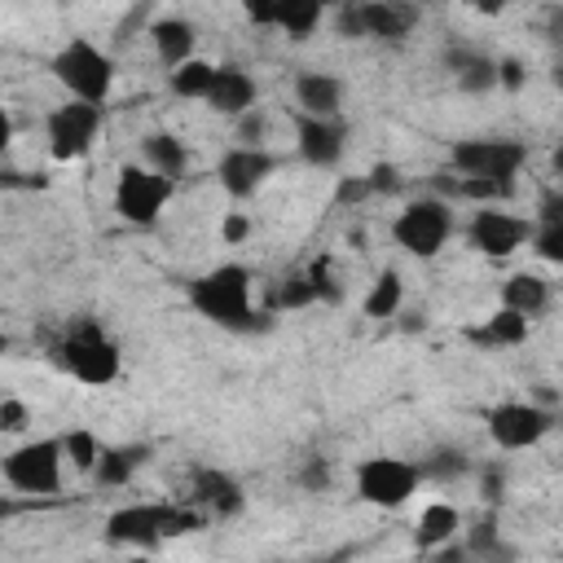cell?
<instances>
[{
	"label": "cell",
	"instance_id": "1",
	"mask_svg": "<svg viewBox=\"0 0 563 563\" xmlns=\"http://www.w3.org/2000/svg\"><path fill=\"white\" fill-rule=\"evenodd\" d=\"M189 308L198 317H207L211 325H224V330H260V312L251 303V268L242 264H220L202 277L189 282Z\"/></svg>",
	"mask_w": 563,
	"mask_h": 563
},
{
	"label": "cell",
	"instance_id": "2",
	"mask_svg": "<svg viewBox=\"0 0 563 563\" xmlns=\"http://www.w3.org/2000/svg\"><path fill=\"white\" fill-rule=\"evenodd\" d=\"M202 523H207V510H198V506H176V501H132V506L110 510V519H106V541L150 550V545H158V541H167V537L198 532Z\"/></svg>",
	"mask_w": 563,
	"mask_h": 563
},
{
	"label": "cell",
	"instance_id": "3",
	"mask_svg": "<svg viewBox=\"0 0 563 563\" xmlns=\"http://www.w3.org/2000/svg\"><path fill=\"white\" fill-rule=\"evenodd\" d=\"M53 79L66 88L70 101H88V106H106L110 88H114V57L101 53L92 40L75 35L66 40L53 57H48Z\"/></svg>",
	"mask_w": 563,
	"mask_h": 563
},
{
	"label": "cell",
	"instance_id": "4",
	"mask_svg": "<svg viewBox=\"0 0 563 563\" xmlns=\"http://www.w3.org/2000/svg\"><path fill=\"white\" fill-rule=\"evenodd\" d=\"M523 163H528V145L510 141V136H471V141H453L449 145V167L457 176H471V180L515 185Z\"/></svg>",
	"mask_w": 563,
	"mask_h": 563
},
{
	"label": "cell",
	"instance_id": "5",
	"mask_svg": "<svg viewBox=\"0 0 563 563\" xmlns=\"http://www.w3.org/2000/svg\"><path fill=\"white\" fill-rule=\"evenodd\" d=\"M453 238V207L444 198H413L391 220V242L418 260H435Z\"/></svg>",
	"mask_w": 563,
	"mask_h": 563
},
{
	"label": "cell",
	"instance_id": "6",
	"mask_svg": "<svg viewBox=\"0 0 563 563\" xmlns=\"http://www.w3.org/2000/svg\"><path fill=\"white\" fill-rule=\"evenodd\" d=\"M57 356H62V365H66L79 383H88V387H106V383H114V378H119V369H123L119 343H114L101 325H92V321H84V325L66 330V339H62Z\"/></svg>",
	"mask_w": 563,
	"mask_h": 563
},
{
	"label": "cell",
	"instance_id": "7",
	"mask_svg": "<svg viewBox=\"0 0 563 563\" xmlns=\"http://www.w3.org/2000/svg\"><path fill=\"white\" fill-rule=\"evenodd\" d=\"M176 194V180L158 176L154 167H141V163H123L119 167V180H114V211L136 224V229H150L158 224L163 207L172 202Z\"/></svg>",
	"mask_w": 563,
	"mask_h": 563
},
{
	"label": "cell",
	"instance_id": "8",
	"mask_svg": "<svg viewBox=\"0 0 563 563\" xmlns=\"http://www.w3.org/2000/svg\"><path fill=\"white\" fill-rule=\"evenodd\" d=\"M62 462H66L62 440L40 435V440H26V444L9 449L4 462H0V471H4V479H9L18 493L48 497V493L62 488Z\"/></svg>",
	"mask_w": 563,
	"mask_h": 563
},
{
	"label": "cell",
	"instance_id": "9",
	"mask_svg": "<svg viewBox=\"0 0 563 563\" xmlns=\"http://www.w3.org/2000/svg\"><path fill=\"white\" fill-rule=\"evenodd\" d=\"M352 479H356V497H361V501H369V506H378V510H396V506H405V501L418 493L422 466H418V462H405V457L378 453V457L356 462Z\"/></svg>",
	"mask_w": 563,
	"mask_h": 563
},
{
	"label": "cell",
	"instance_id": "10",
	"mask_svg": "<svg viewBox=\"0 0 563 563\" xmlns=\"http://www.w3.org/2000/svg\"><path fill=\"white\" fill-rule=\"evenodd\" d=\"M97 132H101V106H88V101H62L48 110L44 119V136H48V154L57 163H75L84 158L92 145H97Z\"/></svg>",
	"mask_w": 563,
	"mask_h": 563
},
{
	"label": "cell",
	"instance_id": "11",
	"mask_svg": "<svg viewBox=\"0 0 563 563\" xmlns=\"http://www.w3.org/2000/svg\"><path fill=\"white\" fill-rule=\"evenodd\" d=\"M484 427H488L497 449L519 453V449L541 444L554 431V413L545 405H537V400H501V405H493L484 413Z\"/></svg>",
	"mask_w": 563,
	"mask_h": 563
},
{
	"label": "cell",
	"instance_id": "12",
	"mask_svg": "<svg viewBox=\"0 0 563 563\" xmlns=\"http://www.w3.org/2000/svg\"><path fill=\"white\" fill-rule=\"evenodd\" d=\"M532 233H537V224H528L523 216L501 211V207H479L466 224V242L488 260H506L519 246H532Z\"/></svg>",
	"mask_w": 563,
	"mask_h": 563
},
{
	"label": "cell",
	"instance_id": "13",
	"mask_svg": "<svg viewBox=\"0 0 563 563\" xmlns=\"http://www.w3.org/2000/svg\"><path fill=\"white\" fill-rule=\"evenodd\" d=\"M277 163H282V158H277L273 150H246V145H233V150L220 154L216 176H220V185H224L229 198H251V194L277 172Z\"/></svg>",
	"mask_w": 563,
	"mask_h": 563
},
{
	"label": "cell",
	"instance_id": "14",
	"mask_svg": "<svg viewBox=\"0 0 563 563\" xmlns=\"http://www.w3.org/2000/svg\"><path fill=\"white\" fill-rule=\"evenodd\" d=\"M343 145H347L343 119H317L295 110V150L308 167H334L343 158Z\"/></svg>",
	"mask_w": 563,
	"mask_h": 563
},
{
	"label": "cell",
	"instance_id": "15",
	"mask_svg": "<svg viewBox=\"0 0 563 563\" xmlns=\"http://www.w3.org/2000/svg\"><path fill=\"white\" fill-rule=\"evenodd\" d=\"M356 9H361V31H365V40L400 44V40H409V31L418 26V9H413V4H400V0H365V4H356Z\"/></svg>",
	"mask_w": 563,
	"mask_h": 563
},
{
	"label": "cell",
	"instance_id": "16",
	"mask_svg": "<svg viewBox=\"0 0 563 563\" xmlns=\"http://www.w3.org/2000/svg\"><path fill=\"white\" fill-rule=\"evenodd\" d=\"M255 97H260V88H255L251 70H242V66H220V70H216V84H211V92H207V106H211L216 114L242 119V114L255 110Z\"/></svg>",
	"mask_w": 563,
	"mask_h": 563
},
{
	"label": "cell",
	"instance_id": "17",
	"mask_svg": "<svg viewBox=\"0 0 563 563\" xmlns=\"http://www.w3.org/2000/svg\"><path fill=\"white\" fill-rule=\"evenodd\" d=\"M150 40H154V53H158V62L167 66V75H172L176 66L194 62V44H198V31H194V22H189V18H176V13L158 18V22L150 26Z\"/></svg>",
	"mask_w": 563,
	"mask_h": 563
},
{
	"label": "cell",
	"instance_id": "18",
	"mask_svg": "<svg viewBox=\"0 0 563 563\" xmlns=\"http://www.w3.org/2000/svg\"><path fill=\"white\" fill-rule=\"evenodd\" d=\"M295 101L303 114H317V119H339V106H343V79L330 75V70H303L295 79Z\"/></svg>",
	"mask_w": 563,
	"mask_h": 563
},
{
	"label": "cell",
	"instance_id": "19",
	"mask_svg": "<svg viewBox=\"0 0 563 563\" xmlns=\"http://www.w3.org/2000/svg\"><path fill=\"white\" fill-rule=\"evenodd\" d=\"M528 334H532V321L519 317V312H510V308H497V312H488L479 325H466V339H471L475 347H484V352L519 347V343H528Z\"/></svg>",
	"mask_w": 563,
	"mask_h": 563
},
{
	"label": "cell",
	"instance_id": "20",
	"mask_svg": "<svg viewBox=\"0 0 563 563\" xmlns=\"http://www.w3.org/2000/svg\"><path fill=\"white\" fill-rule=\"evenodd\" d=\"M501 308L519 312V317H541L550 308V282L541 273H510L501 282Z\"/></svg>",
	"mask_w": 563,
	"mask_h": 563
},
{
	"label": "cell",
	"instance_id": "21",
	"mask_svg": "<svg viewBox=\"0 0 563 563\" xmlns=\"http://www.w3.org/2000/svg\"><path fill=\"white\" fill-rule=\"evenodd\" d=\"M471 563H519V545H510L497 528V515H484L471 523V532L462 537Z\"/></svg>",
	"mask_w": 563,
	"mask_h": 563
},
{
	"label": "cell",
	"instance_id": "22",
	"mask_svg": "<svg viewBox=\"0 0 563 563\" xmlns=\"http://www.w3.org/2000/svg\"><path fill=\"white\" fill-rule=\"evenodd\" d=\"M141 158H145V167H154L167 180H180L189 172V150L176 132H145L141 136Z\"/></svg>",
	"mask_w": 563,
	"mask_h": 563
},
{
	"label": "cell",
	"instance_id": "23",
	"mask_svg": "<svg viewBox=\"0 0 563 563\" xmlns=\"http://www.w3.org/2000/svg\"><path fill=\"white\" fill-rule=\"evenodd\" d=\"M457 523H462L457 506L431 501V506H422V515H418V523H413V545H418V550H440V545L457 541Z\"/></svg>",
	"mask_w": 563,
	"mask_h": 563
},
{
	"label": "cell",
	"instance_id": "24",
	"mask_svg": "<svg viewBox=\"0 0 563 563\" xmlns=\"http://www.w3.org/2000/svg\"><path fill=\"white\" fill-rule=\"evenodd\" d=\"M444 62H449V70H453V79H457L462 92H488V88H497V62L493 57H484L475 48H449Z\"/></svg>",
	"mask_w": 563,
	"mask_h": 563
},
{
	"label": "cell",
	"instance_id": "25",
	"mask_svg": "<svg viewBox=\"0 0 563 563\" xmlns=\"http://www.w3.org/2000/svg\"><path fill=\"white\" fill-rule=\"evenodd\" d=\"M194 501L211 515H233L242 506V488L224 471H198L194 475Z\"/></svg>",
	"mask_w": 563,
	"mask_h": 563
},
{
	"label": "cell",
	"instance_id": "26",
	"mask_svg": "<svg viewBox=\"0 0 563 563\" xmlns=\"http://www.w3.org/2000/svg\"><path fill=\"white\" fill-rule=\"evenodd\" d=\"M150 444H106L101 462H97V484L101 488H119L136 475V466H145Z\"/></svg>",
	"mask_w": 563,
	"mask_h": 563
},
{
	"label": "cell",
	"instance_id": "27",
	"mask_svg": "<svg viewBox=\"0 0 563 563\" xmlns=\"http://www.w3.org/2000/svg\"><path fill=\"white\" fill-rule=\"evenodd\" d=\"M400 303H405V277L396 268H383L374 277V286H369V295L361 299V312L369 321H391L400 312Z\"/></svg>",
	"mask_w": 563,
	"mask_h": 563
},
{
	"label": "cell",
	"instance_id": "28",
	"mask_svg": "<svg viewBox=\"0 0 563 563\" xmlns=\"http://www.w3.org/2000/svg\"><path fill=\"white\" fill-rule=\"evenodd\" d=\"M216 70H220V66L194 57V62H185V66H176V70L167 75V88H172L176 97H185V101H207V92H211V84H216Z\"/></svg>",
	"mask_w": 563,
	"mask_h": 563
},
{
	"label": "cell",
	"instance_id": "29",
	"mask_svg": "<svg viewBox=\"0 0 563 563\" xmlns=\"http://www.w3.org/2000/svg\"><path fill=\"white\" fill-rule=\"evenodd\" d=\"M325 22V9L317 0L308 4H273V26H282L290 40H308Z\"/></svg>",
	"mask_w": 563,
	"mask_h": 563
},
{
	"label": "cell",
	"instance_id": "30",
	"mask_svg": "<svg viewBox=\"0 0 563 563\" xmlns=\"http://www.w3.org/2000/svg\"><path fill=\"white\" fill-rule=\"evenodd\" d=\"M62 440V453H66V462L79 471V475H97V462H101V440L88 431V427H70L66 435H57Z\"/></svg>",
	"mask_w": 563,
	"mask_h": 563
},
{
	"label": "cell",
	"instance_id": "31",
	"mask_svg": "<svg viewBox=\"0 0 563 563\" xmlns=\"http://www.w3.org/2000/svg\"><path fill=\"white\" fill-rule=\"evenodd\" d=\"M444 189H449V194H457V198L484 202V207H493V202H506V198H515V185H501V180H471V176H453V180H449Z\"/></svg>",
	"mask_w": 563,
	"mask_h": 563
},
{
	"label": "cell",
	"instance_id": "32",
	"mask_svg": "<svg viewBox=\"0 0 563 563\" xmlns=\"http://www.w3.org/2000/svg\"><path fill=\"white\" fill-rule=\"evenodd\" d=\"M418 466H422V479H457L471 462H466L462 449H440V453H431V457L418 462Z\"/></svg>",
	"mask_w": 563,
	"mask_h": 563
},
{
	"label": "cell",
	"instance_id": "33",
	"mask_svg": "<svg viewBox=\"0 0 563 563\" xmlns=\"http://www.w3.org/2000/svg\"><path fill=\"white\" fill-rule=\"evenodd\" d=\"M312 299H317L312 277H308V273H295V277L277 290V299H273V303H282V308H303V303H312Z\"/></svg>",
	"mask_w": 563,
	"mask_h": 563
},
{
	"label": "cell",
	"instance_id": "34",
	"mask_svg": "<svg viewBox=\"0 0 563 563\" xmlns=\"http://www.w3.org/2000/svg\"><path fill=\"white\" fill-rule=\"evenodd\" d=\"M532 251L545 260V264H559L563 268V224H545L532 233Z\"/></svg>",
	"mask_w": 563,
	"mask_h": 563
},
{
	"label": "cell",
	"instance_id": "35",
	"mask_svg": "<svg viewBox=\"0 0 563 563\" xmlns=\"http://www.w3.org/2000/svg\"><path fill=\"white\" fill-rule=\"evenodd\" d=\"M233 141H238V145H246V150H264V145H260V141H264V114H260V110L242 114V119H238V128H233Z\"/></svg>",
	"mask_w": 563,
	"mask_h": 563
},
{
	"label": "cell",
	"instance_id": "36",
	"mask_svg": "<svg viewBox=\"0 0 563 563\" xmlns=\"http://www.w3.org/2000/svg\"><path fill=\"white\" fill-rule=\"evenodd\" d=\"M299 488L303 493H325L330 488V462L325 457H308L299 471Z\"/></svg>",
	"mask_w": 563,
	"mask_h": 563
},
{
	"label": "cell",
	"instance_id": "37",
	"mask_svg": "<svg viewBox=\"0 0 563 563\" xmlns=\"http://www.w3.org/2000/svg\"><path fill=\"white\" fill-rule=\"evenodd\" d=\"M26 422H31V409L18 400V396H4L0 400V431H26Z\"/></svg>",
	"mask_w": 563,
	"mask_h": 563
},
{
	"label": "cell",
	"instance_id": "38",
	"mask_svg": "<svg viewBox=\"0 0 563 563\" xmlns=\"http://www.w3.org/2000/svg\"><path fill=\"white\" fill-rule=\"evenodd\" d=\"M545 224H563V189H545L537 198V229Z\"/></svg>",
	"mask_w": 563,
	"mask_h": 563
},
{
	"label": "cell",
	"instance_id": "39",
	"mask_svg": "<svg viewBox=\"0 0 563 563\" xmlns=\"http://www.w3.org/2000/svg\"><path fill=\"white\" fill-rule=\"evenodd\" d=\"M523 79H528V70H523V62H519V57H497V88L519 92V88H523Z\"/></svg>",
	"mask_w": 563,
	"mask_h": 563
},
{
	"label": "cell",
	"instance_id": "40",
	"mask_svg": "<svg viewBox=\"0 0 563 563\" xmlns=\"http://www.w3.org/2000/svg\"><path fill=\"white\" fill-rule=\"evenodd\" d=\"M220 238H224L229 246L246 242V238H251V216H246V211H229V216L220 220Z\"/></svg>",
	"mask_w": 563,
	"mask_h": 563
},
{
	"label": "cell",
	"instance_id": "41",
	"mask_svg": "<svg viewBox=\"0 0 563 563\" xmlns=\"http://www.w3.org/2000/svg\"><path fill=\"white\" fill-rule=\"evenodd\" d=\"M334 31H339L343 40H365V31H361V9H356V4H343V9L334 13Z\"/></svg>",
	"mask_w": 563,
	"mask_h": 563
},
{
	"label": "cell",
	"instance_id": "42",
	"mask_svg": "<svg viewBox=\"0 0 563 563\" xmlns=\"http://www.w3.org/2000/svg\"><path fill=\"white\" fill-rule=\"evenodd\" d=\"M374 189H369V176H343L339 180V189H334V202H361V198H369Z\"/></svg>",
	"mask_w": 563,
	"mask_h": 563
},
{
	"label": "cell",
	"instance_id": "43",
	"mask_svg": "<svg viewBox=\"0 0 563 563\" xmlns=\"http://www.w3.org/2000/svg\"><path fill=\"white\" fill-rule=\"evenodd\" d=\"M369 189H374V194H396V189H400V172H396L391 163H378V167L369 172Z\"/></svg>",
	"mask_w": 563,
	"mask_h": 563
},
{
	"label": "cell",
	"instance_id": "44",
	"mask_svg": "<svg viewBox=\"0 0 563 563\" xmlns=\"http://www.w3.org/2000/svg\"><path fill=\"white\" fill-rule=\"evenodd\" d=\"M541 31H545V40H550L554 48H563V4H550V9H545Z\"/></svg>",
	"mask_w": 563,
	"mask_h": 563
},
{
	"label": "cell",
	"instance_id": "45",
	"mask_svg": "<svg viewBox=\"0 0 563 563\" xmlns=\"http://www.w3.org/2000/svg\"><path fill=\"white\" fill-rule=\"evenodd\" d=\"M501 488H506L501 466H488V471H484V479H479V497H484V501H497V497H501Z\"/></svg>",
	"mask_w": 563,
	"mask_h": 563
},
{
	"label": "cell",
	"instance_id": "46",
	"mask_svg": "<svg viewBox=\"0 0 563 563\" xmlns=\"http://www.w3.org/2000/svg\"><path fill=\"white\" fill-rule=\"evenodd\" d=\"M435 563H471V554H466V545H462V541H449V545H440V550H435Z\"/></svg>",
	"mask_w": 563,
	"mask_h": 563
},
{
	"label": "cell",
	"instance_id": "47",
	"mask_svg": "<svg viewBox=\"0 0 563 563\" xmlns=\"http://www.w3.org/2000/svg\"><path fill=\"white\" fill-rule=\"evenodd\" d=\"M299 563H343V554H321V559H299Z\"/></svg>",
	"mask_w": 563,
	"mask_h": 563
},
{
	"label": "cell",
	"instance_id": "48",
	"mask_svg": "<svg viewBox=\"0 0 563 563\" xmlns=\"http://www.w3.org/2000/svg\"><path fill=\"white\" fill-rule=\"evenodd\" d=\"M550 79H554V88H559V97H563V62L554 66V75H550Z\"/></svg>",
	"mask_w": 563,
	"mask_h": 563
},
{
	"label": "cell",
	"instance_id": "49",
	"mask_svg": "<svg viewBox=\"0 0 563 563\" xmlns=\"http://www.w3.org/2000/svg\"><path fill=\"white\" fill-rule=\"evenodd\" d=\"M554 167H559V172H563V145H559V150H554Z\"/></svg>",
	"mask_w": 563,
	"mask_h": 563
},
{
	"label": "cell",
	"instance_id": "50",
	"mask_svg": "<svg viewBox=\"0 0 563 563\" xmlns=\"http://www.w3.org/2000/svg\"><path fill=\"white\" fill-rule=\"evenodd\" d=\"M132 563H150V559H132Z\"/></svg>",
	"mask_w": 563,
	"mask_h": 563
}]
</instances>
